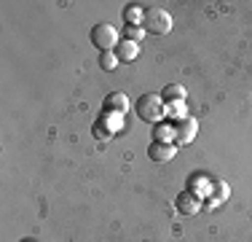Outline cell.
I'll return each instance as SVG.
<instances>
[{"label":"cell","instance_id":"ba28073f","mask_svg":"<svg viewBox=\"0 0 252 242\" xmlns=\"http://www.w3.org/2000/svg\"><path fill=\"white\" fill-rule=\"evenodd\" d=\"M212 189H215V194L207 199V204H209V207H218V204H223L228 199L231 189H228V183H225V180H220V178H212Z\"/></svg>","mask_w":252,"mask_h":242},{"label":"cell","instance_id":"3957f363","mask_svg":"<svg viewBox=\"0 0 252 242\" xmlns=\"http://www.w3.org/2000/svg\"><path fill=\"white\" fill-rule=\"evenodd\" d=\"M92 43H94V48H99V51H116V46L121 43V35H118V30L113 27V24L99 22L92 27Z\"/></svg>","mask_w":252,"mask_h":242},{"label":"cell","instance_id":"5bb4252c","mask_svg":"<svg viewBox=\"0 0 252 242\" xmlns=\"http://www.w3.org/2000/svg\"><path fill=\"white\" fill-rule=\"evenodd\" d=\"M142 14H145V8H142V5H137V3H131V5H126V8H124V22L126 24H140L142 22Z\"/></svg>","mask_w":252,"mask_h":242},{"label":"cell","instance_id":"277c9868","mask_svg":"<svg viewBox=\"0 0 252 242\" xmlns=\"http://www.w3.org/2000/svg\"><path fill=\"white\" fill-rule=\"evenodd\" d=\"M196 132H199V121L193 116H183V119L175 121V143L188 145L196 137Z\"/></svg>","mask_w":252,"mask_h":242},{"label":"cell","instance_id":"e0dca14e","mask_svg":"<svg viewBox=\"0 0 252 242\" xmlns=\"http://www.w3.org/2000/svg\"><path fill=\"white\" fill-rule=\"evenodd\" d=\"M22 242H35V240H22Z\"/></svg>","mask_w":252,"mask_h":242},{"label":"cell","instance_id":"7c38bea8","mask_svg":"<svg viewBox=\"0 0 252 242\" xmlns=\"http://www.w3.org/2000/svg\"><path fill=\"white\" fill-rule=\"evenodd\" d=\"M161 100H164L166 105L183 102V100H185V89L180 86V83H169V86H164V92H161Z\"/></svg>","mask_w":252,"mask_h":242},{"label":"cell","instance_id":"30bf717a","mask_svg":"<svg viewBox=\"0 0 252 242\" xmlns=\"http://www.w3.org/2000/svg\"><path fill=\"white\" fill-rule=\"evenodd\" d=\"M153 140L156 143H172L175 140V121H158L153 126Z\"/></svg>","mask_w":252,"mask_h":242},{"label":"cell","instance_id":"6da1fadb","mask_svg":"<svg viewBox=\"0 0 252 242\" xmlns=\"http://www.w3.org/2000/svg\"><path fill=\"white\" fill-rule=\"evenodd\" d=\"M140 27L145 30V33H151V35H166L172 30V16L166 14V8L151 5V8H145V14H142Z\"/></svg>","mask_w":252,"mask_h":242},{"label":"cell","instance_id":"7a4b0ae2","mask_svg":"<svg viewBox=\"0 0 252 242\" xmlns=\"http://www.w3.org/2000/svg\"><path fill=\"white\" fill-rule=\"evenodd\" d=\"M164 113H166V105L161 100V94H142L137 100V116L142 121L158 124V121H164Z\"/></svg>","mask_w":252,"mask_h":242},{"label":"cell","instance_id":"8fae6325","mask_svg":"<svg viewBox=\"0 0 252 242\" xmlns=\"http://www.w3.org/2000/svg\"><path fill=\"white\" fill-rule=\"evenodd\" d=\"M113 54H116L118 62H131V59H137V54H140V46L131 43V40H121Z\"/></svg>","mask_w":252,"mask_h":242},{"label":"cell","instance_id":"4fadbf2b","mask_svg":"<svg viewBox=\"0 0 252 242\" xmlns=\"http://www.w3.org/2000/svg\"><path fill=\"white\" fill-rule=\"evenodd\" d=\"M209 189H212V180H209L207 175H193V178L188 180V191L199 194V197H204Z\"/></svg>","mask_w":252,"mask_h":242},{"label":"cell","instance_id":"2e32d148","mask_svg":"<svg viewBox=\"0 0 252 242\" xmlns=\"http://www.w3.org/2000/svg\"><path fill=\"white\" fill-rule=\"evenodd\" d=\"M116 65H118V59H116L113 51H102L99 54V68L102 70H116Z\"/></svg>","mask_w":252,"mask_h":242},{"label":"cell","instance_id":"9c48e42d","mask_svg":"<svg viewBox=\"0 0 252 242\" xmlns=\"http://www.w3.org/2000/svg\"><path fill=\"white\" fill-rule=\"evenodd\" d=\"M113 132H116V121L110 119V113H102V119H97V124H94V137L107 140V137H113Z\"/></svg>","mask_w":252,"mask_h":242},{"label":"cell","instance_id":"8992f818","mask_svg":"<svg viewBox=\"0 0 252 242\" xmlns=\"http://www.w3.org/2000/svg\"><path fill=\"white\" fill-rule=\"evenodd\" d=\"M102 108H105V113H126V108H129V97L124 92H110L102 100Z\"/></svg>","mask_w":252,"mask_h":242},{"label":"cell","instance_id":"52a82bcc","mask_svg":"<svg viewBox=\"0 0 252 242\" xmlns=\"http://www.w3.org/2000/svg\"><path fill=\"white\" fill-rule=\"evenodd\" d=\"M148 156H151L153 161H169L175 159V143H151L148 145Z\"/></svg>","mask_w":252,"mask_h":242},{"label":"cell","instance_id":"5b68a950","mask_svg":"<svg viewBox=\"0 0 252 242\" xmlns=\"http://www.w3.org/2000/svg\"><path fill=\"white\" fill-rule=\"evenodd\" d=\"M199 207H201V197H199V194H193V191L185 189V191L177 197V210H180L183 215H193V213H199Z\"/></svg>","mask_w":252,"mask_h":242},{"label":"cell","instance_id":"9a60e30c","mask_svg":"<svg viewBox=\"0 0 252 242\" xmlns=\"http://www.w3.org/2000/svg\"><path fill=\"white\" fill-rule=\"evenodd\" d=\"M142 35H145V30H142L140 24H126V27H124V40H131V43H137Z\"/></svg>","mask_w":252,"mask_h":242}]
</instances>
